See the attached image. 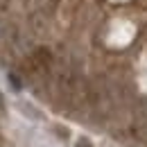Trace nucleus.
I'll return each instance as SVG.
<instances>
[{"instance_id":"1","label":"nucleus","mask_w":147,"mask_h":147,"mask_svg":"<svg viewBox=\"0 0 147 147\" xmlns=\"http://www.w3.org/2000/svg\"><path fill=\"white\" fill-rule=\"evenodd\" d=\"M9 79H11V84H14V88L18 91V88H20V82L16 79V77H14V75H9Z\"/></svg>"},{"instance_id":"2","label":"nucleus","mask_w":147,"mask_h":147,"mask_svg":"<svg viewBox=\"0 0 147 147\" xmlns=\"http://www.w3.org/2000/svg\"><path fill=\"white\" fill-rule=\"evenodd\" d=\"M79 147H88V143H86V140H82V145H79Z\"/></svg>"}]
</instances>
